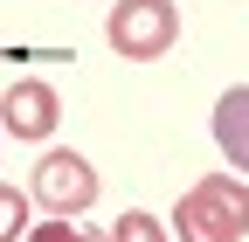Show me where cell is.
Here are the masks:
<instances>
[{
	"label": "cell",
	"mask_w": 249,
	"mask_h": 242,
	"mask_svg": "<svg viewBox=\"0 0 249 242\" xmlns=\"http://www.w3.org/2000/svg\"><path fill=\"white\" fill-rule=\"evenodd\" d=\"M173 228H180V242H242L249 235V180H235V173L194 180L173 207Z\"/></svg>",
	"instance_id": "obj_1"
},
{
	"label": "cell",
	"mask_w": 249,
	"mask_h": 242,
	"mask_svg": "<svg viewBox=\"0 0 249 242\" xmlns=\"http://www.w3.org/2000/svg\"><path fill=\"white\" fill-rule=\"evenodd\" d=\"M104 35H111V49L124 63H160L180 42V7L173 0H118L111 21H104Z\"/></svg>",
	"instance_id": "obj_2"
},
{
	"label": "cell",
	"mask_w": 249,
	"mask_h": 242,
	"mask_svg": "<svg viewBox=\"0 0 249 242\" xmlns=\"http://www.w3.org/2000/svg\"><path fill=\"white\" fill-rule=\"evenodd\" d=\"M104 180L97 166H90L83 153H70V145H55V153L35 159V187H28V201H42L49 215H83V207H97Z\"/></svg>",
	"instance_id": "obj_3"
},
{
	"label": "cell",
	"mask_w": 249,
	"mask_h": 242,
	"mask_svg": "<svg viewBox=\"0 0 249 242\" xmlns=\"http://www.w3.org/2000/svg\"><path fill=\"white\" fill-rule=\"evenodd\" d=\"M55 118H62V97H55L42 76L7 83V97H0V132H14L21 145H42V138L55 132Z\"/></svg>",
	"instance_id": "obj_4"
},
{
	"label": "cell",
	"mask_w": 249,
	"mask_h": 242,
	"mask_svg": "<svg viewBox=\"0 0 249 242\" xmlns=\"http://www.w3.org/2000/svg\"><path fill=\"white\" fill-rule=\"evenodd\" d=\"M214 145H222V159L249 180V83L222 90V104H214Z\"/></svg>",
	"instance_id": "obj_5"
},
{
	"label": "cell",
	"mask_w": 249,
	"mask_h": 242,
	"mask_svg": "<svg viewBox=\"0 0 249 242\" xmlns=\"http://www.w3.org/2000/svg\"><path fill=\"white\" fill-rule=\"evenodd\" d=\"M111 242H173L160 215H145V207H124V215L111 222Z\"/></svg>",
	"instance_id": "obj_6"
},
{
	"label": "cell",
	"mask_w": 249,
	"mask_h": 242,
	"mask_svg": "<svg viewBox=\"0 0 249 242\" xmlns=\"http://www.w3.org/2000/svg\"><path fill=\"white\" fill-rule=\"evenodd\" d=\"M21 235H28V194L0 187V242H21Z\"/></svg>",
	"instance_id": "obj_7"
},
{
	"label": "cell",
	"mask_w": 249,
	"mask_h": 242,
	"mask_svg": "<svg viewBox=\"0 0 249 242\" xmlns=\"http://www.w3.org/2000/svg\"><path fill=\"white\" fill-rule=\"evenodd\" d=\"M21 242H90V235L76 228V215H55V222H35Z\"/></svg>",
	"instance_id": "obj_8"
}]
</instances>
